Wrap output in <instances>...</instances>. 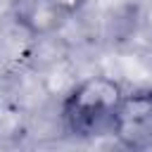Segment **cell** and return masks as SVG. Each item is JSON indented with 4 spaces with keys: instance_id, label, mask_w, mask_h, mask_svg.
Listing matches in <instances>:
<instances>
[{
    "instance_id": "cell-4",
    "label": "cell",
    "mask_w": 152,
    "mask_h": 152,
    "mask_svg": "<svg viewBox=\"0 0 152 152\" xmlns=\"http://www.w3.org/2000/svg\"><path fill=\"white\" fill-rule=\"evenodd\" d=\"M57 2H59V7L69 14V19H71L76 12H81V7L86 5V0H57Z\"/></svg>"
},
{
    "instance_id": "cell-2",
    "label": "cell",
    "mask_w": 152,
    "mask_h": 152,
    "mask_svg": "<svg viewBox=\"0 0 152 152\" xmlns=\"http://www.w3.org/2000/svg\"><path fill=\"white\" fill-rule=\"evenodd\" d=\"M112 135L128 150H152V88L124 95L114 116Z\"/></svg>"
},
{
    "instance_id": "cell-1",
    "label": "cell",
    "mask_w": 152,
    "mask_h": 152,
    "mask_svg": "<svg viewBox=\"0 0 152 152\" xmlns=\"http://www.w3.org/2000/svg\"><path fill=\"white\" fill-rule=\"evenodd\" d=\"M124 86L112 76L97 74L78 81L62 100V126L74 138H100L112 133L114 116L124 100Z\"/></svg>"
},
{
    "instance_id": "cell-3",
    "label": "cell",
    "mask_w": 152,
    "mask_h": 152,
    "mask_svg": "<svg viewBox=\"0 0 152 152\" xmlns=\"http://www.w3.org/2000/svg\"><path fill=\"white\" fill-rule=\"evenodd\" d=\"M14 21L28 36L40 38L59 31L69 21V14L57 0H14Z\"/></svg>"
}]
</instances>
